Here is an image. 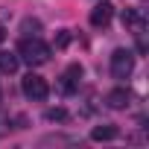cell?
I'll return each instance as SVG.
<instances>
[{"label": "cell", "instance_id": "cell-1", "mask_svg": "<svg viewBox=\"0 0 149 149\" xmlns=\"http://www.w3.org/2000/svg\"><path fill=\"white\" fill-rule=\"evenodd\" d=\"M50 56H53L50 44H44L38 35H24V41L18 44V58H24L29 67H41V64H47Z\"/></svg>", "mask_w": 149, "mask_h": 149}, {"label": "cell", "instance_id": "cell-2", "mask_svg": "<svg viewBox=\"0 0 149 149\" xmlns=\"http://www.w3.org/2000/svg\"><path fill=\"white\" fill-rule=\"evenodd\" d=\"M21 91H24V97H26V100L41 102V100H47L50 85H47V79H44V76H38V73H26L24 82H21Z\"/></svg>", "mask_w": 149, "mask_h": 149}, {"label": "cell", "instance_id": "cell-3", "mask_svg": "<svg viewBox=\"0 0 149 149\" xmlns=\"http://www.w3.org/2000/svg\"><path fill=\"white\" fill-rule=\"evenodd\" d=\"M134 70V53L132 50H114L111 53V76L114 79H129Z\"/></svg>", "mask_w": 149, "mask_h": 149}, {"label": "cell", "instance_id": "cell-4", "mask_svg": "<svg viewBox=\"0 0 149 149\" xmlns=\"http://www.w3.org/2000/svg\"><path fill=\"white\" fill-rule=\"evenodd\" d=\"M79 79H82V64H70V67L61 73L58 91H61V94H73V91H79Z\"/></svg>", "mask_w": 149, "mask_h": 149}, {"label": "cell", "instance_id": "cell-5", "mask_svg": "<svg viewBox=\"0 0 149 149\" xmlns=\"http://www.w3.org/2000/svg\"><path fill=\"white\" fill-rule=\"evenodd\" d=\"M111 18H114V3H108V0H102V3H97L94 9H91V26H108L111 24Z\"/></svg>", "mask_w": 149, "mask_h": 149}, {"label": "cell", "instance_id": "cell-6", "mask_svg": "<svg viewBox=\"0 0 149 149\" xmlns=\"http://www.w3.org/2000/svg\"><path fill=\"white\" fill-rule=\"evenodd\" d=\"M129 100H132V94H129L126 88H114V91H108V94H105V105H108V108H117V111H120V108H126V105H129Z\"/></svg>", "mask_w": 149, "mask_h": 149}, {"label": "cell", "instance_id": "cell-7", "mask_svg": "<svg viewBox=\"0 0 149 149\" xmlns=\"http://www.w3.org/2000/svg\"><path fill=\"white\" fill-rule=\"evenodd\" d=\"M120 132H117V126H111V123H102V126H94V132H91V140H114Z\"/></svg>", "mask_w": 149, "mask_h": 149}, {"label": "cell", "instance_id": "cell-8", "mask_svg": "<svg viewBox=\"0 0 149 149\" xmlns=\"http://www.w3.org/2000/svg\"><path fill=\"white\" fill-rule=\"evenodd\" d=\"M21 64L18 53H6V50H0V73H15Z\"/></svg>", "mask_w": 149, "mask_h": 149}, {"label": "cell", "instance_id": "cell-9", "mask_svg": "<svg viewBox=\"0 0 149 149\" xmlns=\"http://www.w3.org/2000/svg\"><path fill=\"white\" fill-rule=\"evenodd\" d=\"M123 26H132V29H143V15L137 9H123Z\"/></svg>", "mask_w": 149, "mask_h": 149}, {"label": "cell", "instance_id": "cell-10", "mask_svg": "<svg viewBox=\"0 0 149 149\" xmlns=\"http://www.w3.org/2000/svg\"><path fill=\"white\" fill-rule=\"evenodd\" d=\"M44 117H47L50 123H64V120H67L70 114H67L64 108H47V111H44Z\"/></svg>", "mask_w": 149, "mask_h": 149}, {"label": "cell", "instance_id": "cell-11", "mask_svg": "<svg viewBox=\"0 0 149 149\" xmlns=\"http://www.w3.org/2000/svg\"><path fill=\"white\" fill-rule=\"evenodd\" d=\"M21 29H24V35H38V32H41V24L32 21V18H26V21L21 24Z\"/></svg>", "mask_w": 149, "mask_h": 149}, {"label": "cell", "instance_id": "cell-12", "mask_svg": "<svg viewBox=\"0 0 149 149\" xmlns=\"http://www.w3.org/2000/svg\"><path fill=\"white\" fill-rule=\"evenodd\" d=\"M67 41H70V32H67V29H64V32H61V35H58V38H56V47H64V44H67Z\"/></svg>", "mask_w": 149, "mask_h": 149}, {"label": "cell", "instance_id": "cell-13", "mask_svg": "<svg viewBox=\"0 0 149 149\" xmlns=\"http://www.w3.org/2000/svg\"><path fill=\"white\" fill-rule=\"evenodd\" d=\"M3 38H6V29H3V24H0V44H3Z\"/></svg>", "mask_w": 149, "mask_h": 149}]
</instances>
